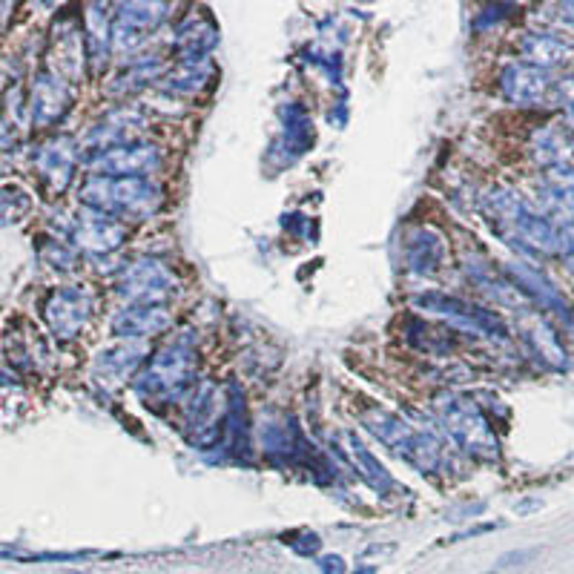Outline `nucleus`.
<instances>
[{
    "instance_id": "1a4fd4ad",
    "label": "nucleus",
    "mask_w": 574,
    "mask_h": 574,
    "mask_svg": "<svg viewBox=\"0 0 574 574\" xmlns=\"http://www.w3.org/2000/svg\"><path fill=\"white\" fill-rule=\"evenodd\" d=\"M92 314V296L81 287H66V290H58L52 296V301L47 305V319H50L52 330H55L61 339L78 337V330L84 328L86 319Z\"/></svg>"
},
{
    "instance_id": "0eeeda50",
    "label": "nucleus",
    "mask_w": 574,
    "mask_h": 574,
    "mask_svg": "<svg viewBox=\"0 0 574 574\" xmlns=\"http://www.w3.org/2000/svg\"><path fill=\"white\" fill-rule=\"evenodd\" d=\"M162 167V155L155 147H110L95 153L90 162L92 175L106 178H144Z\"/></svg>"
},
{
    "instance_id": "a211bd4d",
    "label": "nucleus",
    "mask_w": 574,
    "mask_h": 574,
    "mask_svg": "<svg viewBox=\"0 0 574 574\" xmlns=\"http://www.w3.org/2000/svg\"><path fill=\"white\" fill-rule=\"evenodd\" d=\"M38 167L47 182H52V187L63 189L66 182L72 178V170H75V153L66 141H55L50 147H43V153L38 155Z\"/></svg>"
},
{
    "instance_id": "aec40b11",
    "label": "nucleus",
    "mask_w": 574,
    "mask_h": 574,
    "mask_svg": "<svg viewBox=\"0 0 574 574\" xmlns=\"http://www.w3.org/2000/svg\"><path fill=\"white\" fill-rule=\"evenodd\" d=\"M525 339L534 345V350H537L540 357L549 359V362L554 365V368H561L563 365V350L561 345H557V337H554L552 330L546 328V325L540 322H532L529 328H525Z\"/></svg>"
},
{
    "instance_id": "39448f33",
    "label": "nucleus",
    "mask_w": 574,
    "mask_h": 574,
    "mask_svg": "<svg viewBox=\"0 0 574 574\" xmlns=\"http://www.w3.org/2000/svg\"><path fill=\"white\" fill-rule=\"evenodd\" d=\"M437 413H440L445 431H449L469 454L480 457V460H498V437L491 431L485 413L480 411L474 402L462 400V397H440Z\"/></svg>"
},
{
    "instance_id": "412c9836",
    "label": "nucleus",
    "mask_w": 574,
    "mask_h": 574,
    "mask_svg": "<svg viewBox=\"0 0 574 574\" xmlns=\"http://www.w3.org/2000/svg\"><path fill=\"white\" fill-rule=\"evenodd\" d=\"M141 345H119V348L106 350V353H101V368L110 373H119V377H126V373L133 371L135 365L141 362Z\"/></svg>"
},
{
    "instance_id": "4be33fe9",
    "label": "nucleus",
    "mask_w": 574,
    "mask_h": 574,
    "mask_svg": "<svg viewBox=\"0 0 574 574\" xmlns=\"http://www.w3.org/2000/svg\"><path fill=\"white\" fill-rule=\"evenodd\" d=\"M350 451H353V460L359 462V469H362L365 480H368L373 489H388V485H391V476H388L386 469H382V465L373 460L371 451H365L362 442L350 440Z\"/></svg>"
},
{
    "instance_id": "9b49d317",
    "label": "nucleus",
    "mask_w": 574,
    "mask_h": 574,
    "mask_svg": "<svg viewBox=\"0 0 574 574\" xmlns=\"http://www.w3.org/2000/svg\"><path fill=\"white\" fill-rule=\"evenodd\" d=\"M500 86L517 104H540L552 90L546 70L532 66V63H509L500 75Z\"/></svg>"
},
{
    "instance_id": "20e7f679",
    "label": "nucleus",
    "mask_w": 574,
    "mask_h": 574,
    "mask_svg": "<svg viewBox=\"0 0 574 574\" xmlns=\"http://www.w3.org/2000/svg\"><path fill=\"white\" fill-rule=\"evenodd\" d=\"M193 368H196V350L189 339H175L147 365L144 377L139 379V393L144 400H173L189 386Z\"/></svg>"
},
{
    "instance_id": "f257e3e1",
    "label": "nucleus",
    "mask_w": 574,
    "mask_h": 574,
    "mask_svg": "<svg viewBox=\"0 0 574 574\" xmlns=\"http://www.w3.org/2000/svg\"><path fill=\"white\" fill-rule=\"evenodd\" d=\"M485 211H489L491 222L498 225V230L514 245L520 242L523 247H532L540 253H552L557 247L554 227L534 211L532 204L520 198V193L494 189L485 196Z\"/></svg>"
},
{
    "instance_id": "6e6552de",
    "label": "nucleus",
    "mask_w": 574,
    "mask_h": 574,
    "mask_svg": "<svg viewBox=\"0 0 574 574\" xmlns=\"http://www.w3.org/2000/svg\"><path fill=\"white\" fill-rule=\"evenodd\" d=\"M173 287H175V276L170 274L162 262L141 259L135 262V265L126 267L124 276H121L119 290L126 296V299L150 305V301H158L164 299V296L173 294Z\"/></svg>"
},
{
    "instance_id": "a878e982",
    "label": "nucleus",
    "mask_w": 574,
    "mask_h": 574,
    "mask_svg": "<svg viewBox=\"0 0 574 574\" xmlns=\"http://www.w3.org/2000/svg\"><path fill=\"white\" fill-rule=\"evenodd\" d=\"M557 92H561V99H566L568 104L574 106V75L566 78V81H563V84L557 86Z\"/></svg>"
},
{
    "instance_id": "f03ea898",
    "label": "nucleus",
    "mask_w": 574,
    "mask_h": 574,
    "mask_svg": "<svg viewBox=\"0 0 574 574\" xmlns=\"http://www.w3.org/2000/svg\"><path fill=\"white\" fill-rule=\"evenodd\" d=\"M90 207L106 216H130L150 218L162 207V189L150 184L147 178H106V175H92L81 189Z\"/></svg>"
},
{
    "instance_id": "6ab92c4d",
    "label": "nucleus",
    "mask_w": 574,
    "mask_h": 574,
    "mask_svg": "<svg viewBox=\"0 0 574 574\" xmlns=\"http://www.w3.org/2000/svg\"><path fill=\"white\" fill-rule=\"evenodd\" d=\"M218 422V391L216 386H211V382H204L202 388L196 391V397H193V402L187 406V426L196 428L198 434H211L213 437L218 434L216 426Z\"/></svg>"
},
{
    "instance_id": "4468645a",
    "label": "nucleus",
    "mask_w": 574,
    "mask_h": 574,
    "mask_svg": "<svg viewBox=\"0 0 574 574\" xmlns=\"http://www.w3.org/2000/svg\"><path fill=\"white\" fill-rule=\"evenodd\" d=\"M72 95L58 75H41L32 86V119L38 124H52L70 106Z\"/></svg>"
},
{
    "instance_id": "2eb2a0df",
    "label": "nucleus",
    "mask_w": 574,
    "mask_h": 574,
    "mask_svg": "<svg viewBox=\"0 0 574 574\" xmlns=\"http://www.w3.org/2000/svg\"><path fill=\"white\" fill-rule=\"evenodd\" d=\"M170 325H173V316L164 308H153V305L126 308L113 319V330L121 337H153V334L167 330Z\"/></svg>"
},
{
    "instance_id": "f8f14e48",
    "label": "nucleus",
    "mask_w": 574,
    "mask_h": 574,
    "mask_svg": "<svg viewBox=\"0 0 574 574\" xmlns=\"http://www.w3.org/2000/svg\"><path fill=\"white\" fill-rule=\"evenodd\" d=\"M126 230L121 222H115L113 216H106V213H90V216L78 218V227H75V242L86 250H95V253H110L124 242Z\"/></svg>"
},
{
    "instance_id": "dca6fc26",
    "label": "nucleus",
    "mask_w": 574,
    "mask_h": 574,
    "mask_svg": "<svg viewBox=\"0 0 574 574\" xmlns=\"http://www.w3.org/2000/svg\"><path fill=\"white\" fill-rule=\"evenodd\" d=\"M572 52V43H566L554 32H532L523 41V55L532 61V66H540V70H549V66L568 61Z\"/></svg>"
},
{
    "instance_id": "7ed1b4c3",
    "label": "nucleus",
    "mask_w": 574,
    "mask_h": 574,
    "mask_svg": "<svg viewBox=\"0 0 574 574\" xmlns=\"http://www.w3.org/2000/svg\"><path fill=\"white\" fill-rule=\"evenodd\" d=\"M362 422L379 442H386L388 449H391L393 454H400L406 462L417 465L420 471L437 469V462H440V445H437V440L431 434L417 431V428L408 426L406 420H400L397 413L388 411H368L362 417Z\"/></svg>"
},
{
    "instance_id": "5701e85b",
    "label": "nucleus",
    "mask_w": 574,
    "mask_h": 574,
    "mask_svg": "<svg viewBox=\"0 0 574 574\" xmlns=\"http://www.w3.org/2000/svg\"><path fill=\"white\" fill-rule=\"evenodd\" d=\"M549 187H552V196L557 198L561 207L574 211V170L554 167L552 173H549Z\"/></svg>"
},
{
    "instance_id": "f3484780",
    "label": "nucleus",
    "mask_w": 574,
    "mask_h": 574,
    "mask_svg": "<svg viewBox=\"0 0 574 574\" xmlns=\"http://www.w3.org/2000/svg\"><path fill=\"white\" fill-rule=\"evenodd\" d=\"M445 262V242L431 230H417L408 242V265L417 274H437Z\"/></svg>"
},
{
    "instance_id": "423d86ee",
    "label": "nucleus",
    "mask_w": 574,
    "mask_h": 574,
    "mask_svg": "<svg viewBox=\"0 0 574 574\" xmlns=\"http://www.w3.org/2000/svg\"><path fill=\"white\" fill-rule=\"evenodd\" d=\"M417 305H420L422 310H428V314H437L442 316V319H449L457 328H465L471 330V334H485V337L505 339V328L503 322H500V316L491 314V310L474 308L469 301L442 294H426L417 299Z\"/></svg>"
},
{
    "instance_id": "ddd939ff",
    "label": "nucleus",
    "mask_w": 574,
    "mask_h": 574,
    "mask_svg": "<svg viewBox=\"0 0 574 574\" xmlns=\"http://www.w3.org/2000/svg\"><path fill=\"white\" fill-rule=\"evenodd\" d=\"M509 274H512L514 279V287H517L520 294H525L529 299L534 301V305H540L543 310H554V314L561 316H568V308H566V299L561 296V290L552 285V281L546 279L543 274H537L534 267L529 265H512L509 267Z\"/></svg>"
},
{
    "instance_id": "9d476101",
    "label": "nucleus",
    "mask_w": 574,
    "mask_h": 574,
    "mask_svg": "<svg viewBox=\"0 0 574 574\" xmlns=\"http://www.w3.org/2000/svg\"><path fill=\"white\" fill-rule=\"evenodd\" d=\"M164 9H167L164 3H126V7H121L113 29L115 50H133L135 43L144 41L164 21Z\"/></svg>"
},
{
    "instance_id": "393cba45",
    "label": "nucleus",
    "mask_w": 574,
    "mask_h": 574,
    "mask_svg": "<svg viewBox=\"0 0 574 574\" xmlns=\"http://www.w3.org/2000/svg\"><path fill=\"white\" fill-rule=\"evenodd\" d=\"M557 247H561L568 270L574 274V222H566V225L557 230Z\"/></svg>"
},
{
    "instance_id": "b1692460",
    "label": "nucleus",
    "mask_w": 574,
    "mask_h": 574,
    "mask_svg": "<svg viewBox=\"0 0 574 574\" xmlns=\"http://www.w3.org/2000/svg\"><path fill=\"white\" fill-rule=\"evenodd\" d=\"M537 158H543V162H557L563 155V139L557 135V130H543V133L537 135Z\"/></svg>"
}]
</instances>
